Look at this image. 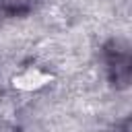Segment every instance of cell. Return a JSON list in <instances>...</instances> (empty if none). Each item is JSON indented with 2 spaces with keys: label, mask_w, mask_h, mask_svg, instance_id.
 Segmentation results:
<instances>
[{
  "label": "cell",
  "mask_w": 132,
  "mask_h": 132,
  "mask_svg": "<svg viewBox=\"0 0 132 132\" xmlns=\"http://www.w3.org/2000/svg\"><path fill=\"white\" fill-rule=\"evenodd\" d=\"M50 78L52 76L45 74V72H41L39 68H29V70L21 72L19 76H14V87H19L23 91H35V89L47 85Z\"/></svg>",
  "instance_id": "obj_1"
}]
</instances>
